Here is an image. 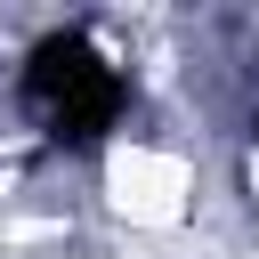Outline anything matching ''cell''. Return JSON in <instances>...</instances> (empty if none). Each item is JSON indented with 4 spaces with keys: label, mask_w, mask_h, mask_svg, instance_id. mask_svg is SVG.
Masks as SVG:
<instances>
[{
    "label": "cell",
    "mask_w": 259,
    "mask_h": 259,
    "mask_svg": "<svg viewBox=\"0 0 259 259\" xmlns=\"http://www.w3.org/2000/svg\"><path fill=\"white\" fill-rule=\"evenodd\" d=\"M105 194H113L121 219H138V227H170V219H186V202H194V162L170 154V146L121 138V146L105 154Z\"/></svg>",
    "instance_id": "6da1fadb"
}]
</instances>
